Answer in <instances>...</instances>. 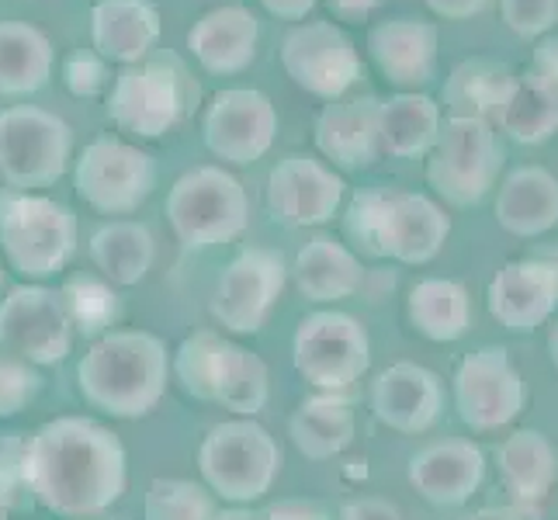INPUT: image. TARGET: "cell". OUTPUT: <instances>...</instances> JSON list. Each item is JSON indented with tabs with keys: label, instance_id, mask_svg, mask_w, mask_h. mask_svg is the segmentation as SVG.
I'll list each match as a JSON object with an SVG mask.
<instances>
[{
	"label": "cell",
	"instance_id": "obj_44",
	"mask_svg": "<svg viewBox=\"0 0 558 520\" xmlns=\"http://www.w3.org/2000/svg\"><path fill=\"white\" fill-rule=\"evenodd\" d=\"M17 486H22V469H17V461H11L8 455H0V520L11 517Z\"/></svg>",
	"mask_w": 558,
	"mask_h": 520
},
{
	"label": "cell",
	"instance_id": "obj_17",
	"mask_svg": "<svg viewBox=\"0 0 558 520\" xmlns=\"http://www.w3.org/2000/svg\"><path fill=\"white\" fill-rule=\"evenodd\" d=\"M202 132L211 157L233 167H250L275 146L278 111L271 98L254 87H229L205 108Z\"/></svg>",
	"mask_w": 558,
	"mask_h": 520
},
{
	"label": "cell",
	"instance_id": "obj_32",
	"mask_svg": "<svg viewBox=\"0 0 558 520\" xmlns=\"http://www.w3.org/2000/svg\"><path fill=\"white\" fill-rule=\"evenodd\" d=\"M52 43L28 22H0V94L22 98L49 84Z\"/></svg>",
	"mask_w": 558,
	"mask_h": 520
},
{
	"label": "cell",
	"instance_id": "obj_4",
	"mask_svg": "<svg viewBox=\"0 0 558 520\" xmlns=\"http://www.w3.org/2000/svg\"><path fill=\"white\" fill-rule=\"evenodd\" d=\"M174 375L184 392L202 402H219L236 416H257L271 392L267 364L246 347L219 337L216 330L191 334L174 354Z\"/></svg>",
	"mask_w": 558,
	"mask_h": 520
},
{
	"label": "cell",
	"instance_id": "obj_11",
	"mask_svg": "<svg viewBox=\"0 0 558 520\" xmlns=\"http://www.w3.org/2000/svg\"><path fill=\"white\" fill-rule=\"evenodd\" d=\"M295 372L323 392H340L368 372L372 340L368 330L348 313L319 310L305 316L292 343Z\"/></svg>",
	"mask_w": 558,
	"mask_h": 520
},
{
	"label": "cell",
	"instance_id": "obj_22",
	"mask_svg": "<svg viewBox=\"0 0 558 520\" xmlns=\"http://www.w3.org/2000/svg\"><path fill=\"white\" fill-rule=\"evenodd\" d=\"M486 479V455L475 440L448 437L410 458V486L434 507H461Z\"/></svg>",
	"mask_w": 558,
	"mask_h": 520
},
{
	"label": "cell",
	"instance_id": "obj_10",
	"mask_svg": "<svg viewBox=\"0 0 558 520\" xmlns=\"http://www.w3.org/2000/svg\"><path fill=\"white\" fill-rule=\"evenodd\" d=\"M73 132L56 111L14 105L0 111V178L14 191L49 188L66 173Z\"/></svg>",
	"mask_w": 558,
	"mask_h": 520
},
{
	"label": "cell",
	"instance_id": "obj_38",
	"mask_svg": "<svg viewBox=\"0 0 558 520\" xmlns=\"http://www.w3.org/2000/svg\"><path fill=\"white\" fill-rule=\"evenodd\" d=\"M38 392H43V375L35 372V364L0 354V420L17 416Z\"/></svg>",
	"mask_w": 558,
	"mask_h": 520
},
{
	"label": "cell",
	"instance_id": "obj_37",
	"mask_svg": "<svg viewBox=\"0 0 558 520\" xmlns=\"http://www.w3.org/2000/svg\"><path fill=\"white\" fill-rule=\"evenodd\" d=\"M60 295L73 326H81L84 334H98L101 326L114 319V295L98 278H73Z\"/></svg>",
	"mask_w": 558,
	"mask_h": 520
},
{
	"label": "cell",
	"instance_id": "obj_26",
	"mask_svg": "<svg viewBox=\"0 0 558 520\" xmlns=\"http://www.w3.org/2000/svg\"><path fill=\"white\" fill-rule=\"evenodd\" d=\"M496 222L510 237L534 240L558 226V178L545 167H517L499 184Z\"/></svg>",
	"mask_w": 558,
	"mask_h": 520
},
{
	"label": "cell",
	"instance_id": "obj_3",
	"mask_svg": "<svg viewBox=\"0 0 558 520\" xmlns=\"http://www.w3.org/2000/svg\"><path fill=\"white\" fill-rule=\"evenodd\" d=\"M343 233L368 257H392L399 264H430L451 237V219L434 198L399 188L357 191Z\"/></svg>",
	"mask_w": 558,
	"mask_h": 520
},
{
	"label": "cell",
	"instance_id": "obj_31",
	"mask_svg": "<svg viewBox=\"0 0 558 520\" xmlns=\"http://www.w3.org/2000/svg\"><path fill=\"white\" fill-rule=\"evenodd\" d=\"M410 323L420 337L434 343H454L472 330V299L465 285L451 278H423L407 299Z\"/></svg>",
	"mask_w": 558,
	"mask_h": 520
},
{
	"label": "cell",
	"instance_id": "obj_29",
	"mask_svg": "<svg viewBox=\"0 0 558 520\" xmlns=\"http://www.w3.org/2000/svg\"><path fill=\"white\" fill-rule=\"evenodd\" d=\"M513 81L517 73L507 63L475 56V60L458 63L445 81V108L451 111V119H478L493 125Z\"/></svg>",
	"mask_w": 558,
	"mask_h": 520
},
{
	"label": "cell",
	"instance_id": "obj_13",
	"mask_svg": "<svg viewBox=\"0 0 558 520\" xmlns=\"http://www.w3.org/2000/svg\"><path fill=\"white\" fill-rule=\"evenodd\" d=\"M281 66L319 101L348 98L361 81V56L351 35L333 22H305L281 38Z\"/></svg>",
	"mask_w": 558,
	"mask_h": 520
},
{
	"label": "cell",
	"instance_id": "obj_6",
	"mask_svg": "<svg viewBox=\"0 0 558 520\" xmlns=\"http://www.w3.org/2000/svg\"><path fill=\"white\" fill-rule=\"evenodd\" d=\"M198 469L211 493L229 504H254L275 486L281 448L254 416H236L208 431L198 448Z\"/></svg>",
	"mask_w": 558,
	"mask_h": 520
},
{
	"label": "cell",
	"instance_id": "obj_18",
	"mask_svg": "<svg viewBox=\"0 0 558 520\" xmlns=\"http://www.w3.org/2000/svg\"><path fill=\"white\" fill-rule=\"evenodd\" d=\"M343 184L333 167L310 157V153H295L275 164L267 173V211L281 226H323L337 216L343 202Z\"/></svg>",
	"mask_w": 558,
	"mask_h": 520
},
{
	"label": "cell",
	"instance_id": "obj_49",
	"mask_svg": "<svg viewBox=\"0 0 558 520\" xmlns=\"http://www.w3.org/2000/svg\"><path fill=\"white\" fill-rule=\"evenodd\" d=\"M211 520H267V517L264 513H250V510H222Z\"/></svg>",
	"mask_w": 558,
	"mask_h": 520
},
{
	"label": "cell",
	"instance_id": "obj_30",
	"mask_svg": "<svg viewBox=\"0 0 558 520\" xmlns=\"http://www.w3.org/2000/svg\"><path fill=\"white\" fill-rule=\"evenodd\" d=\"M499 479L517 504H537L558 479V451L542 431H517L499 448Z\"/></svg>",
	"mask_w": 558,
	"mask_h": 520
},
{
	"label": "cell",
	"instance_id": "obj_14",
	"mask_svg": "<svg viewBox=\"0 0 558 520\" xmlns=\"http://www.w3.org/2000/svg\"><path fill=\"white\" fill-rule=\"evenodd\" d=\"M0 347L28 364H60L73 351V319L63 295L22 285L0 302Z\"/></svg>",
	"mask_w": 558,
	"mask_h": 520
},
{
	"label": "cell",
	"instance_id": "obj_46",
	"mask_svg": "<svg viewBox=\"0 0 558 520\" xmlns=\"http://www.w3.org/2000/svg\"><path fill=\"white\" fill-rule=\"evenodd\" d=\"M385 4V0H330V11L340 22H351V25H361L368 22V17Z\"/></svg>",
	"mask_w": 558,
	"mask_h": 520
},
{
	"label": "cell",
	"instance_id": "obj_40",
	"mask_svg": "<svg viewBox=\"0 0 558 520\" xmlns=\"http://www.w3.org/2000/svg\"><path fill=\"white\" fill-rule=\"evenodd\" d=\"M63 81L76 98H94V94H101L108 84V63L98 52L76 49L66 56V63H63Z\"/></svg>",
	"mask_w": 558,
	"mask_h": 520
},
{
	"label": "cell",
	"instance_id": "obj_42",
	"mask_svg": "<svg viewBox=\"0 0 558 520\" xmlns=\"http://www.w3.org/2000/svg\"><path fill=\"white\" fill-rule=\"evenodd\" d=\"M267 520H333L330 510L316 499H278L275 507L264 510Z\"/></svg>",
	"mask_w": 558,
	"mask_h": 520
},
{
	"label": "cell",
	"instance_id": "obj_28",
	"mask_svg": "<svg viewBox=\"0 0 558 520\" xmlns=\"http://www.w3.org/2000/svg\"><path fill=\"white\" fill-rule=\"evenodd\" d=\"M378 136L381 153L396 160L427 157L440 136V105L430 94L399 90L396 98H385L378 105Z\"/></svg>",
	"mask_w": 558,
	"mask_h": 520
},
{
	"label": "cell",
	"instance_id": "obj_50",
	"mask_svg": "<svg viewBox=\"0 0 558 520\" xmlns=\"http://www.w3.org/2000/svg\"><path fill=\"white\" fill-rule=\"evenodd\" d=\"M548 358H551V364H555V372H558V319H555V326H551V334H548Z\"/></svg>",
	"mask_w": 558,
	"mask_h": 520
},
{
	"label": "cell",
	"instance_id": "obj_19",
	"mask_svg": "<svg viewBox=\"0 0 558 520\" xmlns=\"http://www.w3.org/2000/svg\"><path fill=\"white\" fill-rule=\"evenodd\" d=\"M489 313L510 334H531L558 310V264L555 261H510L489 281Z\"/></svg>",
	"mask_w": 558,
	"mask_h": 520
},
{
	"label": "cell",
	"instance_id": "obj_23",
	"mask_svg": "<svg viewBox=\"0 0 558 520\" xmlns=\"http://www.w3.org/2000/svg\"><path fill=\"white\" fill-rule=\"evenodd\" d=\"M378 105L375 94L326 101L316 119V149L343 170H368L381 160L378 136Z\"/></svg>",
	"mask_w": 558,
	"mask_h": 520
},
{
	"label": "cell",
	"instance_id": "obj_15",
	"mask_svg": "<svg viewBox=\"0 0 558 520\" xmlns=\"http://www.w3.org/2000/svg\"><path fill=\"white\" fill-rule=\"evenodd\" d=\"M524 378L513 368L507 347H483L454 372V410L461 423L478 434L499 431L524 410Z\"/></svg>",
	"mask_w": 558,
	"mask_h": 520
},
{
	"label": "cell",
	"instance_id": "obj_48",
	"mask_svg": "<svg viewBox=\"0 0 558 520\" xmlns=\"http://www.w3.org/2000/svg\"><path fill=\"white\" fill-rule=\"evenodd\" d=\"M461 520H524L521 510H510V507H486V510H475Z\"/></svg>",
	"mask_w": 558,
	"mask_h": 520
},
{
	"label": "cell",
	"instance_id": "obj_2",
	"mask_svg": "<svg viewBox=\"0 0 558 520\" xmlns=\"http://www.w3.org/2000/svg\"><path fill=\"white\" fill-rule=\"evenodd\" d=\"M81 392L90 407L119 420H136L157 410L167 392L170 358L160 337L143 330H111L84 354Z\"/></svg>",
	"mask_w": 558,
	"mask_h": 520
},
{
	"label": "cell",
	"instance_id": "obj_1",
	"mask_svg": "<svg viewBox=\"0 0 558 520\" xmlns=\"http://www.w3.org/2000/svg\"><path fill=\"white\" fill-rule=\"evenodd\" d=\"M22 483L60 517H98L125 493L129 469L119 434L87 416L43 423L17 461Z\"/></svg>",
	"mask_w": 558,
	"mask_h": 520
},
{
	"label": "cell",
	"instance_id": "obj_12",
	"mask_svg": "<svg viewBox=\"0 0 558 520\" xmlns=\"http://www.w3.org/2000/svg\"><path fill=\"white\" fill-rule=\"evenodd\" d=\"M157 184L153 157L140 146L114 136L94 140L73 167V188L101 216H129L136 211Z\"/></svg>",
	"mask_w": 558,
	"mask_h": 520
},
{
	"label": "cell",
	"instance_id": "obj_27",
	"mask_svg": "<svg viewBox=\"0 0 558 520\" xmlns=\"http://www.w3.org/2000/svg\"><path fill=\"white\" fill-rule=\"evenodd\" d=\"M295 288L310 302H340L361 292L364 285V267L354 250H348L333 237H313L299 250L295 267H292Z\"/></svg>",
	"mask_w": 558,
	"mask_h": 520
},
{
	"label": "cell",
	"instance_id": "obj_33",
	"mask_svg": "<svg viewBox=\"0 0 558 520\" xmlns=\"http://www.w3.org/2000/svg\"><path fill=\"white\" fill-rule=\"evenodd\" d=\"M157 257V243L143 222H108L90 237V261L108 285H140Z\"/></svg>",
	"mask_w": 558,
	"mask_h": 520
},
{
	"label": "cell",
	"instance_id": "obj_21",
	"mask_svg": "<svg viewBox=\"0 0 558 520\" xmlns=\"http://www.w3.org/2000/svg\"><path fill=\"white\" fill-rule=\"evenodd\" d=\"M437 25L420 17H385L368 28L372 60L399 90H420L437 81Z\"/></svg>",
	"mask_w": 558,
	"mask_h": 520
},
{
	"label": "cell",
	"instance_id": "obj_45",
	"mask_svg": "<svg viewBox=\"0 0 558 520\" xmlns=\"http://www.w3.org/2000/svg\"><path fill=\"white\" fill-rule=\"evenodd\" d=\"M427 8L437 17H448V22H465L489 8V0H427Z\"/></svg>",
	"mask_w": 558,
	"mask_h": 520
},
{
	"label": "cell",
	"instance_id": "obj_20",
	"mask_svg": "<svg viewBox=\"0 0 558 520\" xmlns=\"http://www.w3.org/2000/svg\"><path fill=\"white\" fill-rule=\"evenodd\" d=\"M368 402L385 427L399 434H423L440 420L445 385H440L437 372L423 368V364L399 361L375 375Z\"/></svg>",
	"mask_w": 558,
	"mask_h": 520
},
{
	"label": "cell",
	"instance_id": "obj_39",
	"mask_svg": "<svg viewBox=\"0 0 558 520\" xmlns=\"http://www.w3.org/2000/svg\"><path fill=\"white\" fill-rule=\"evenodd\" d=\"M499 11L521 38H545L558 22V0H499Z\"/></svg>",
	"mask_w": 558,
	"mask_h": 520
},
{
	"label": "cell",
	"instance_id": "obj_16",
	"mask_svg": "<svg viewBox=\"0 0 558 520\" xmlns=\"http://www.w3.org/2000/svg\"><path fill=\"white\" fill-rule=\"evenodd\" d=\"M288 267L278 250L250 246L219 275L211 292V319L240 337L257 334L284 292Z\"/></svg>",
	"mask_w": 558,
	"mask_h": 520
},
{
	"label": "cell",
	"instance_id": "obj_34",
	"mask_svg": "<svg viewBox=\"0 0 558 520\" xmlns=\"http://www.w3.org/2000/svg\"><path fill=\"white\" fill-rule=\"evenodd\" d=\"M354 431H357V420H354L351 402H343L337 396L305 399L292 413V420H288V434H292L295 448L313 461H326V458H337L340 451H348Z\"/></svg>",
	"mask_w": 558,
	"mask_h": 520
},
{
	"label": "cell",
	"instance_id": "obj_7",
	"mask_svg": "<svg viewBox=\"0 0 558 520\" xmlns=\"http://www.w3.org/2000/svg\"><path fill=\"white\" fill-rule=\"evenodd\" d=\"M167 222L187 250L233 243L250 226L246 188L211 164L187 170L167 195Z\"/></svg>",
	"mask_w": 558,
	"mask_h": 520
},
{
	"label": "cell",
	"instance_id": "obj_9",
	"mask_svg": "<svg viewBox=\"0 0 558 520\" xmlns=\"http://www.w3.org/2000/svg\"><path fill=\"white\" fill-rule=\"evenodd\" d=\"M504 143L496 125L478 119H448L427 153V184L454 208L478 205L499 178Z\"/></svg>",
	"mask_w": 558,
	"mask_h": 520
},
{
	"label": "cell",
	"instance_id": "obj_41",
	"mask_svg": "<svg viewBox=\"0 0 558 520\" xmlns=\"http://www.w3.org/2000/svg\"><path fill=\"white\" fill-rule=\"evenodd\" d=\"M527 73L542 87H548L551 94H558V35H545L542 43L534 46L531 70Z\"/></svg>",
	"mask_w": 558,
	"mask_h": 520
},
{
	"label": "cell",
	"instance_id": "obj_47",
	"mask_svg": "<svg viewBox=\"0 0 558 520\" xmlns=\"http://www.w3.org/2000/svg\"><path fill=\"white\" fill-rule=\"evenodd\" d=\"M260 4L275 17H284V22H302L316 8V0H260Z\"/></svg>",
	"mask_w": 558,
	"mask_h": 520
},
{
	"label": "cell",
	"instance_id": "obj_8",
	"mask_svg": "<svg viewBox=\"0 0 558 520\" xmlns=\"http://www.w3.org/2000/svg\"><path fill=\"white\" fill-rule=\"evenodd\" d=\"M191 94H198V87H191L178 60H170V56L149 60L146 56L143 63L122 66L114 73L108 119L136 140H160L184 119Z\"/></svg>",
	"mask_w": 558,
	"mask_h": 520
},
{
	"label": "cell",
	"instance_id": "obj_43",
	"mask_svg": "<svg viewBox=\"0 0 558 520\" xmlns=\"http://www.w3.org/2000/svg\"><path fill=\"white\" fill-rule=\"evenodd\" d=\"M340 520H402V513L392 504H385V499L364 496V499H351V504H343Z\"/></svg>",
	"mask_w": 558,
	"mask_h": 520
},
{
	"label": "cell",
	"instance_id": "obj_36",
	"mask_svg": "<svg viewBox=\"0 0 558 520\" xmlns=\"http://www.w3.org/2000/svg\"><path fill=\"white\" fill-rule=\"evenodd\" d=\"M219 510L208 489L187 479H153L143 499V520H211Z\"/></svg>",
	"mask_w": 558,
	"mask_h": 520
},
{
	"label": "cell",
	"instance_id": "obj_51",
	"mask_svg": "<svg viewBox=\"0 0 558 520\" xmlns=\"http://www.w3.org/2000/svg\"><path fill=\"white\" fill-rule=\"evenodd\" d=\"M81 520H114V517H101V513H98V517H81Z\"/></svg>",
	"mask_w": 558,
	"mask_h": 520
},
{
	"label": "cell",
	"instance_id": "obj_5",
	"mask_svg": "<svg viewBox=\"0 0 558 520\" xmlns=\"http://www.w3.org/2000/svg\"><path fill=\"white\" fill-rule=\"evenodd\" d=\"M0 250L22 278H49L76 254V216L32 191H0Z\"/></svg>",
	"mask_w": 558,
	"mask_h": 520
},
{
	"label": "cell",
	"instance_id": "obj_35",
	"mask_svg": "<svg viewBox=\"0 0 558 520\" xmlns=\"http://www.w3.org/2000/svg\"><path fill=\"white\" fill-rule=\"evenodd\" d=\"M493 125L521 146H542L558 132V94L537 84L531 73H521Z\"/></svg>",
	"mask_w": 558,
	"mask_h": 520
},
{
	"label": "cell",
	"instance_id": "obj_25",
	"mask_svg": "<svg viewBox=\"0 0 558 520\" xmlns=\"http://www.w3.org/2000/svg\"><path fill=\"white\" fill-rule=\"evenodd\" d=\"M260 25L257 17L240 4H226L202 14L187 32L191 56L216 76L243 73L257 56Z\"/></svg>",
	"mask_w": 558,
	"mask_h": 520
},
{
	"label": "cell",
	"instance_id": "obj_24",
	"mask_svg": "<svg viewBox=\"0 0 558 520\" xmlns=\"http://www.w3.org/2000/svg\"><path fill=\"white\" fill-rule=\"evenodd\" d=\"M160 11L149 0H98L90 11L94 52L105 63H143L160 43Z\"/></svg>",
	"mask_w": 558,
	"mask_h": 520
}]
</instances>
